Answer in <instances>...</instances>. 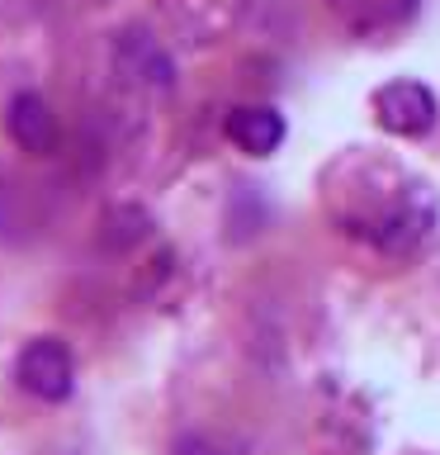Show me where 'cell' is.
<instances>
[{
	"instance_id": "1",
	"label": "cell",
	"mask_w": 440,
	"mask_h": 455,
	"mask_svg": "<svg viewBox=\"0 0 440 455\" xmlns=\"http://www.w3.org/2000/svg\"><path fill=\"white\" fill-rule=\"evenodd\" d=\"M431 223H436V195L412 176H397L393 185H383L374 209L346 219V228L355 237L374 242L379 251H393V256L417 247V242L431 233Z\"/></svg>"
},
{
	"instance_id": "2",
	"label": "cell",
	"mask_w": 440,
	"mask_h": 455,
	"mask_svg": "<svg viewBox=\"0 0 440 455\" xmlns=\"http://www.w3.org/2000/svg\"><path fill=\"white\" fill-rule=\"evenodd\" d=\"M14 384L24 394L43 398V403H57V398L71 394L76 384V361H71V347L62 337H34L14 361Z\"/></svg>"
},
{
	"instance_id": "3",
	"label": "cell",
	"mask_w": 440,
	"mask_h": 455,
	"mask_svg": "<svg viewBox=\"0 0 440 455\" xmlns=\"http://www.w3.org/2000/svg\"><path fill=\"white\" fill-rule=\"evenodd\" d=\"M369 105H374L379 128H383V133H393V138H421V133H431V124H436V114H440L431 85H421V81H412V76L383 81Z\"/></svg>"
},
{
	"instance_id": "4",
	"label": "cell",
	"mask_w": 440,
	"mask_h": 455,
	"mask_svg": "<svg viewBox=\"0 0 440 455\" xmlns=\"http://www.w3.org/2000/svg\"><path fill=\"white\" fill-rule=\"evenodd\" d=\"M114 76H119L128 91L142 95H166L176 85V67L161 52V43L142 28H123L119 43H114Z\"/></svg>"
},
{
	"instance_id": "5",
	"label": "cell",
	"mask_w": 440,
	"mask_h": 455,
	"mask_svg": "<svg viewBox=\"0 0 440 455\" xmlns=\"http://www.w3.org/2000/svg\"><path fill=\"white\" fill-rule=\"evenodd\" d=\"M5 128H10V138L20 142V152H28V156H52L57 142H62V124H57L52 105L38 91H20L10 100Z\"/></svg>"
},
{
	"instance_id": "6",
	"label": "cell",
	"mask_w": 440,
	"mask_h": 455,
	"mask_svg": "<svg viewBox=\"0 0 440 455\" xmlns=\"http://www.w3.org/2000/svg\"><path fill=\"white\" fill-rule=\"evenodd\" d=\"M284 133H289V128H284V114L270 109V105H237L227 114V138H232L247 156L279 152Z\"/></svg>"
},
{
	"instance_id": "7",
	"label": "cell",
	"mask_w": 440,
	"mask_h": 455,
	"mask_svg": "<svg viewBox=\"0 0 440 455\" xmlns=\"http://www.w3.org/2000/svg\"><path fill=\"white\" fill-rule=\"evenodd\" d=\"M176 455H232V451H227L223 441L204 436V432H190V436H180V441H176Z\"/></svg>"
}]
</instances>
